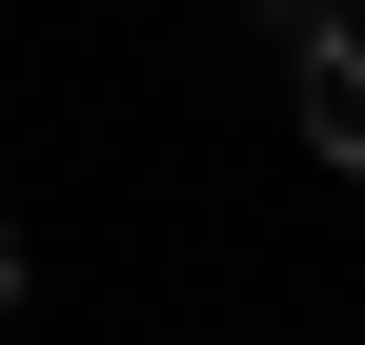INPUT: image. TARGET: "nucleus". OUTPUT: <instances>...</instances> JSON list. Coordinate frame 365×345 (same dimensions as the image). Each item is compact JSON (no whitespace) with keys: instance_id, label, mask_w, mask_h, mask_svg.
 Listing matches in <instances>:
<instances>
[{"instance_id":"obj_1","label":"nucleus","mask_w":365,"mask_h":345,"mask_svg":"<svg viewBox=\"0 0 365 345\" xmlns=\"http://www.w3.org/2000/svg\"><path fill=\"white\" fill-rule=\"evenodd\" d=\"M284 102H304V143L365 183V21H345V41H304V61H284Z\"/></svg>"},{"instance_id":"obj_2","label":"nucleus","mask_w":365,"mask_h":345,"mask_svg":"<svg viewBox=\"0 0 365 345\" xmlns=\"http://www.w3.org/2000/svg\"><path fill=\"white\" fill-rule=\"evenodd\" d=\"M244 21H264V41L304 61V41H345V0H244Z\"/></svg>"},{"instance_id":"obj_3","label":"nucleus","mask_w":365,"mask_h":345,"mask_svg":"<svg viewBox=\"0 0 365 345\" xmlns=\"http://www.w3.org/2000/svg\"><path fill=\"white\" fill-rule=\"evenodd\" d=\"M0 325H21V224H0Z\"/></svg>"}]
</instances>
